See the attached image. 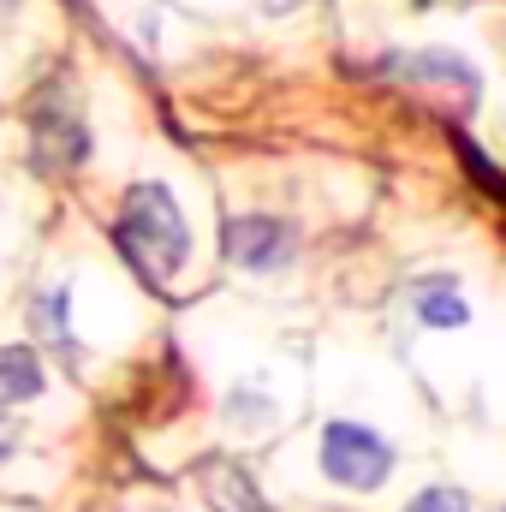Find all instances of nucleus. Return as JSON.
Wrapping results in <instances>:
<instances>
[{
  "label": "nucleus",
  "instance_id": "f03ea898",
  "mask_svg": "<svg viewBox=\"0 0 506 512\" xmlns=\"http://www.w3.org/2000/svg\"><path fill=\"white\" fill-rule=\"evenodd\" d=\"M90 155V131L72 114L66 84H42V96L30 102V161L36 173H72Z\"/></svg>",
  "mask_w": 506,
  "mask_h": 512
},
{
  "label": "nucleus",
  "instance_id": "423d86ee",
  "mask_svg": "<svg viewBox=\"0 0 506 512\" xmlns=\"http://www.w3.org/2000/svg\"><path fill=\"white\" fill-rule=\"evenodd\" d=\"M203 495H209L215 512H274L262 501V489L251 483V471L245 465H227V459H209L203 465Z\"/></svg>",
  "mask_w": 506,
  "mask_h": 512
},
{
  "label": "nucleus",
  "instance_id": "1a4fd4ad",
  "mask_svg": "<svg viewBox=\"0 0 506 512\" xmlns=\"http://www.w3.org/2000/svg\"><path fill=\"white\" fill-rule=\"evenodd\" d=\"M66 310H72V292H66V286H54V292H42V298H36V322H42V334L72 358V352H78V334H72Z\"/></svg>",
  "mask_w": 506,
  "mask_h": 512
},
{
  "label": "nucleus",
  "instance_id": "9b49d317",
  "mask_svg": "<svg viewBox=\"0 0 506 512\" xmlns=\"http://www.w3.org/2000/svg\"><path fill=\"white\" fill-rule=\"evenodd\" d=\"M12 453H18V423H12V417L0 411V465H6Z\"/></svg>",
  "mask_w": 506,
  "mask_h": 512
},
{
  "label": "nucleus",
  "instance_id": "f8f14e48",
  "mask_svg": "<svg viewBox=\"0 0 506 512\" xmlns=\"http://www.w3.org/2000/svg\"><path fill=\"white\" fill-rule=\"evenodd\" d=\"M256 6H268V12H298L304 0H256Z\"/></svg>",
  "mask_w": 506,
  "mask_h": 512
},
{
  "label": "nucleus",
  "instance_id": "20e7f679",
  "mask_svg": "<svg viewBox=\"0 0 506 512\" xmlns=\"http://www.w3.org/2000/svg\"><path fill=\"white\" fill-rule=\"evenodd\" d=\"M221 251L245 274H280L298 256V233L280 215H233L227 233H221Z\"/></svg>",
  "mask_w": 506,
  "mask_h": 512
},
{
  "label": "nucleus",
  "instance_id": "6e6552de",
  "mask_svg": "<svg viewBox=\"0 0 506 512\" xmlns=\"http://www.w3.org/2000/svg\"><path fill=\"white\" fill-rule=\"evenodd\" d=\"M411 310H417V322H423V328H465V322H471V310H465V298H459V286H453L447 274L417 280Z\"/></svg>",
  "mask_w": 506,
  "mask_h": 512
},
{
  "label": "nucleus",
  "instance_id": "9d476101",
  "mask_svg": "<svg viewBox=\"0 0 506 512\" xmlns=\"http://www.w3.org/2000/svg\"><path fill=\"white\" fill-rule=\"evenodd\" d=\"M411 512H471V501H465L459 489H423V495L411 501Z\"/></svg>",
  "mask_w": 506,
  "mask_h": 512
},
{
  "label": "nucleus",
  "instance_id": "0eeeda50",
  "mask_svg": "<svg viewBox=\"0 0 506 512\" xmlns=\"http://www.w3.org/2000/svg\"><path fill=\"white\" fill-rule=\"evenodd\" d=\"M42 387H48V370H42L36 346H24V340L18 346H0V411L42 399Z\"/></svg>",
  "mask_w": 506,
  "mask_h": 512
},
{
  "label": "nucleus",
  "instance_id": "7ed1b4c3",
  "mask_svg": "<svg viewBox=\"0 0 506 512\" xmlns=\"http://www.w3.org/2000/svg\"><path fill=\"white\" fill-rule=\"evenodd\" d=\"M322 471H328V483H340L352 495H370L393 471V447L364 423H328L322 429Z\"/></svg>",
  "mask_w": 506,
  "mask_h": 512
},
{
  "label": "nucleus",
  "instance_id": "39448f33",
  "mask_svg": "<svg viewBox=\"0 0 506 512\" xmlns=\"http://www.w3.org/2000/svg\"><path fill=\"white\" fill-rule=\"evenodd\" d=\"M381 78H405V84H453L465 102H477V72L465 66V60H453V54H387L376 60Z\"/></svg>",
  "mask_w": 506,
  "mask_h": 512
},
{
  "label": "nucleus",
  "instance_id": "f257e3e1",
  "mask_svg": "<svg viewBox=\"0 0 506 512\" xmlns=\"http://www.w3.org/2000/svg\"><path fill=\"white\" fill-rule=\"evenodd\" d=\"M114 245L126 251V262L149 286H173L179 280V268L191 262V227H185V209L173 203V191L161 179H143V185H131L120 197Z\"/></svg>",
  "mask_w": 506,
  "mask_h": 512
},
{
  "label": "nucleus",
  "instance_id": "ddd939ff",
  "mask_svg": "<svg viewBox=\"0 0 506 512\" xmlns=\"http://www.w3.org/2000/svg\"><path fill=\"white\" fill-rule=\"evenodd\" d=\"M18 12V0H0V18H12Z\"/></svg>",
  "mask_w": 506,
  "mask_h": 512
}]
</instances>
